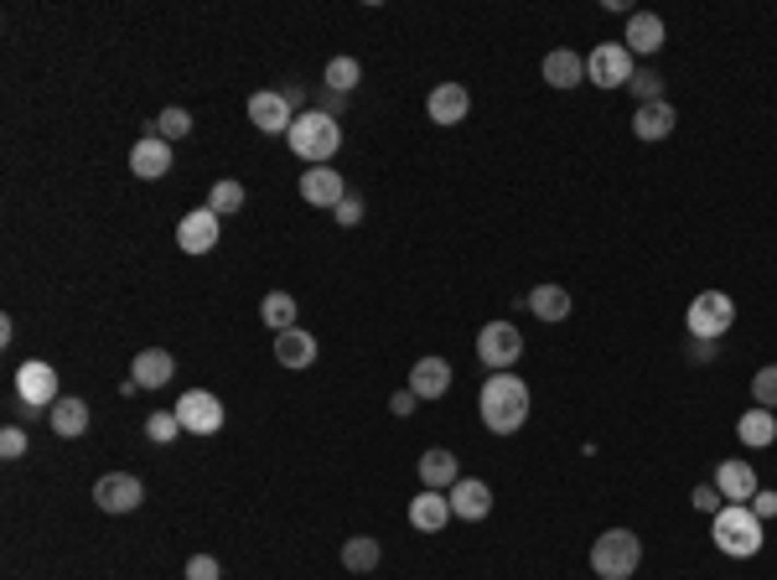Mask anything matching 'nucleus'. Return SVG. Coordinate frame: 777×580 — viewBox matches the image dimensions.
Returning <instances> with one entry per match:
<instances>
[{
  "label": "nucleus",
  "instance_id": "f257e3e1",
  "mask_svg": "<svg viewBox=\"0 0 777 580\" xmlns=\"http://www.w3.org/2000/svg\"><path fill=\"white\" fill-rule=\"evenodd\" d=\"M478 410H482V425H487L493 436H514V430H523V421H529V383L518 379V374H493V379L482 383Z\"/></svg>",
  "mask_w": 777,
  "mask_h": 580
},
{
  "label": "nucleus",
  "instance_id": "f03ea898",
  "mask_svg": "<svg viewBox=\"0 0 777 580\" xmlns=\"http://www.w3.org/2000/svg\"><path fill=\"white\" fill-rule=\"evenodd\" d=\"M710 540H716L720 555L752 560V555L762 549V519L746 508V502H726L716 519H710Z\"/></svg>",
  "mask_w": 777,
  "mask_h": 580
},
{
  "label": "nucleus",
  "instance_id": "7ed1b4c3",
  "mask_svg": "<svg viewBox=\"0 0 777 580\" xmlns=\"http://www.w3.org/2000/svg\"><path fill=\"white\" fill-rule=\"evenodd\" d=\"M285 141H291V151H296L301 161L327 166V161L338 156V145H342V125L332 120V115H321V109H301Z\"/></svg>",
  "mask_w": 777,
  "mask_h": 580
},
{
  "label": "nucleus",
  "instance_id": "20e7f679",
  "mask_svg": "<svg viewBox=\"0 0 777 580\" xmlns=\"http://www.w3.org/2000/svg\"><path fill=\"white\" fill-rule=\"evenodd\" d=\"M643 565V540L633 529H607L597 544H591V570L601 580H633V570Z\"/></svg>",
  "mask_w": 777,
  "mask_h": 580
},
{
  "label": "nucleus",
  "instance_id": "39448f33",
  "mask_svg": "<svg viewBox=\"0 0 777 580\" xmlns=\"http://www.w3.org/2000/svg\"><path fill=\"white\" fill-rule=\"evenodd\" d=\"M731 321H737V300L726 296V291H699L695 300H690V317H684V327L695 332L699 342H716L731 332Z\"/></svg>",
  "mask_w": 777,
  "mask_h": 580
},
{
  "label": "nucleus",
  "instance_id": "423d86ee",
  "mask_svg": "<svg viewBox=\"0 0 777 580\" xmlns=\"http://www.w3.org/2000/svg\"><path fill=\"white\" fill-rule=\"evenodd\" d=\"M62 394H58V368L42 358H26L16 368V404H26V410H52Z\"/></svg>",
  "mask_w": 777,
  "mask_h": 580
},
{
  "label": "nucleus",
  "instance_id": "0eeeda50",
  "mask_svg": "<svg viewBox=\"0 0 777 580\" xmlns=\"http://www.w3.org/2000/svg\"><path fill=\"white\" fill-rule=\"evenodd\" d=\"M478 358L482 368H514L518 358H523V332H518L514 321H487L478 332Z\"/></svg>",
  "mask_w": 777,
  "mask_h": 580
},
{
  "label": "nucleus",
  "instance_id": "6e6552de",
  "mask_svg": "<svg viewBox=\"0 0 777 580\" xmlns=\"http://www.w3.org/2000/svg\"><path fill=\"white\" fill-rule=\"evenodd\" d=\"M177 421L187 436H219L223 430V400L208 389H187L177 400Z\"/></svg>",
  "mask_w": 777,
  "mask_h": 580
},
{
  "label": "nucleus",
  "instance_id": "1a4fd4ad",
  "mask_svg": "<svg viewBox=\"0 0 777 580\" xmlns=\"http://www.w3.org/2000/svg\"><path fill=\"white\" fill-rule=\"evenodd\" d=\"M633 73H638V68H633V52H627L622 42H601L597 52L586 58V79L601 83V88H627Z\"/></svg>",
  "mask_w": 777,
  "mask_h": 580
},
{
  "label": "nucleus",
  "instance_id": "9d476101",
  "mask_svg": "<svg viewBox=\"0 0 777 580\" xmlns=\"http://www.w3.org/2000/svg\"><path fill=\"white\" fill-rule=\"evenodd\" d=\"M219 234H223L219 213H213V208H192V213L177 223V249L181 255H213V249H219Z\"/></svg>",
  "mask_w": 777,
  "mask_h": 580
},
{
  "label": "nucleus",
  "instance_id": "9b49d317",
  "mask_svg": "<svg viewBox=\"0 0 777 580\" xmlns=\"http://www.w3.org/2000/svg\"><path fill=\"white\" fill-rule=\"evenodd\" d=\"M249 125L264 130V135H291V125H296V109L285 104L280 88H259L249 94Z\"/></svg>",
  "mask_w": 777,
  "mask_h": 580
},
{
  "label": "nucleus",
  "instance_id": "f8f14e48",
  "mask_svg": "<svg viewBox=\"0 0 777 580\" xmlns=\"http://www.w3.org/2000/svg\"><path fill=\"white\" fill-rule=\"evenodd\" d=\"M94 502H99L104 513H136L140 502H145V487L130 472H109V477L94 482Z\"/></svg>",
  "mask_w": 777,
  "mask_h": 580
},
{
  "label": "nucleus",
  "instance_id": "ddd939ff",
  "mask_svg": "<svg viewBox=\"0 0 777 580\" xmlns=\"http://www.w3.org/2000/svg\"><path fill=\"white\" fill-rule=\"evenodd\" d=\"M130 171L145 181H161L166 171H172V141H161L156 130H145L136 141V151H130Z\"/></svg>",
  "mask_w": 777,
  "mask_h": 580
},
{
  "label": "nucleus",
  "instance_id": "4468645a",
  "mask_svg": "<svg viewBox=\"0 0 777 580\" xmlns=\"http://www.w3.org/2000/svg\"><path fill=\"white\" fill-rule=\"evenodd\" d=\"M446 498H451V513H457V519H467V523H478V519H487V513H493V487H487V482H478V477H461L457 487L446 493Z\"/></svg>",
  "mask_w": 777,
  "mask_h": 580
},
{
  "label": "nucleus",
  "instance_id": "2eb2a0df",
  "mask_svg": "<svg viewBox=\"0 0 777 580\" xmlns=\"http://www.w3.org/2000/svg\"><path fill=\"white\" fill-rule=\"evenodd\" d=\"M679 125V109L669 99H654V104H638V115H633V135L638 141H669Z\"/></svg>",
  "mask_w": 777,
  "mask_h": 580
},
{
  "label": "nucleus",
  "instance_id": "dca6fc26",
  "mask_svg": "<svg viewBox=\"0 0 777 580\" xmlns=\"http://www.w3.org/2000/svg\"><path fill=\"white\" fill-rule=\"evenodd\" d=\"M425 109H431V125H461L467 120V109H472V94H467L461 83H436L431 99H425Z\"/></svg>",
  "mask_w": 777,
  "mask_h": 580
},
{
  "label": "nucleus",
  "instance_id": "f3484780",
  "mask_svg": "<svg viewBox=\"0 0 777 580\" xmlns=\"http://www.w3.org/2000/svg\"><path fill=\"white\" fill-rule=\"evenodd\" d=\"M301 198L311 202V208H338L348 198V187L332 166H306V177H301Z\"/></svg>",
  "mask_w": 777,
  "mask_h": 580
},
{
  "label": "nucleus",
  "instance_id": "a211bd4d",
  "mask_svg": "<svg viewBox=\"0 0 777 580\" xmlns=\"http://www.w3.org/2000/svg\"><path fill=\"white\" fill-rule=\"evenodd\" d=\"M130 379H136L140 389H166V383L177 379V358H172L166 347H145V353L130 363Z\"/></svg>",
  "mask_w": 777,
  "mask_h": 580
},
{
  "label": "nucleus",
  "instance_id": "6ab92c4d",
  "mask_svg": "<svg viewBox=\"0 0 777 580\" xmlns=\"http://www.w3.org/2000/svg\"><path fill=\"white\" fill-rule=\"evenodd\" d=\"M420 482L431 487V493H451L461 482V461L446 451V446H431L425 457H420Z\"/></svg>",
  "mask_w": 777,
  "mask_h": 580
},
{
  "label": "nucleus",
  "instance_id": "aec40b11",
  "mask_svg": "<svg viewBox=\"0 0 777 580\" xmlns=\"http://www.w3.org/2000/svg\"><path fill=\"white\" fill-rule=\"evenodd\" d=\"M451 519H457V513H451V498H446V493H431V487H425V493L410 502V529H420V534H440Z\"/></svg>",
  "mask_w": 777,
  "mask_h": 580
},
{
  "label": "nucleus",
  "instance_id": "412c9836",
  "mask_svg": "<svg viewBox=\"0 0 777 580\" xmlns=\"http://www.w3.org/2000/svg\"><path fill=\"white\" fill-rule=\"evenodd\" d=\"M622 47H627L633 58H654L658 47H663V21H658L654 11H633V16H627V37H622Z\"/></svg>",
  "mask_w": 777,
  "mask_h": 580
},
{
  "label": "nucleus",
  "instance_id": "4be33fe9",
  "mask_svg": "<svg viewBox=\"0 0 777 580\" xmlns=\"http://www.w3.org/2000/svg\"><path fill=\"white\" fill-rule=\"evenodd\" d=\"M275 358L280 368H311L317 363V338L311 332H301V327H285V332H275Z\"/></svg>",
  "mask_w": 777,
  "mask_h": 580
},
{
  "label": "nucleus",
  "instance_id": "5701e85b",
  "mask_svg": "<svg viewBox=\"0 0 777 580\" xmlns=\"http://www.w3.org/2000/svg\"><path fill=\"white\" fill-rule=\"evenodd\" d=\"M710 482L720 487V498L726 502H752V493H757V472H752L746 461H720Z\"/></svg>",
  "mask_w": 777,
  "mask_h": 580
},
{
  "label": "nucleus",
  "instance_id": "b1692460",
  "mask_svg": "<svg viewBox=\"0 0 777 580\" xmlns=\"http://www.w3.org/2000/svg\"><path fill=\"white\" fill-rule=\"evenodd\" d=\"M410 389H415L420 400H440L446 389H451V363L446 358H420L410 368Z\"/></svg>",
  "mask_w": 777,
  "mask_h": 580
},
{
  "label": "nucleus",
  "instance_id": "393cba45",
  "mask_svg": "<svg viewBox=\"0 0 777 580\" xmlns=\"http://www.w3.org/2000/svg\"><path fill=\"white\" fill-rule=\"evenodd\" d=\"M586 79V58H580L576 47H555L550 58H544V83L550 88H576Z\"/></svg>",
  "mask_w": 777,
  "mask_h": 580
},
{
  "label": "nucleus",
  "instance_id": "a878e982",
  "mask_svg": "<svg viewBox=\"0 0 777 580\" xmlns=\"http://www.w3.org/2000/svg\"><path fill=\"white\" fill-rule=\"evenodd\" d=\"M529 311H534L539 321H565L570 317V291H565V285H534V291H529Z\"/></svg>",
  "mask_w": 777,
  "mask_h": 580
},
{
  "label": "nucleus",
  "instance_id": "bb28decb",
  "mask_svg": "<svg viewBox=\"0 0 777 580\" xmlns=\"http://www.w3.org/2000/svg\"><path fill=\"white\" fill-rule=\"evenodd\" d=\"M737 436H741V446H752V451L773 446V440H777V415H773V410H746V415H741V425H737Z\"/></svg>",
  "mask_w": 777,
  "mask_h": 580
},
{
  "label": "nucleus",
  "instance_id": "cd10ccee",
  "mask_svg": "<svg viewBox=\"0 0 777 580\" xmlns=\"http://www.w3.org/2000/svg\"><path fill=\"white\" fill-rule=\"evenodd\" d=\"M379 540H374V534H353V540L342 544V565H348V570H353V576H368V570H374V565H379Z\"/></svg>",
  "mask_w": 777,
  "mask_h": 580
},
{
  "label": "nucleus",
  "instance_id": "c85d7f7f",
  "mask_svg": "<svg viewBox=\"0 0 777 580\" xmlns=\"http://www.w3.org/2000/svg\"><path fill=\"white\" fill-rule=\"evenodd\" d=\"M47 421H52V430H58L62 440H73V436H83V430H89V404H83V400H58Z\"/></svg>",
  "mask_w": 777,
  "mask_h": 580
},
{
  "label": "nucleus",
  "instance_id": "c756f323",
  "mask_svg": "<svg viewBox=\"0 0 777 580\" xmlns=\"http://www.w3.org/2000/svg\"><path fill=\"white\" fill-rule=\"evenodd\" d=\"M259 317L270 332H285V327H296V300L285 296V291H270V296L259 300Z\"/></svg>",
  "mask_w": 777,
  "mask_h": 580
},
{
  "label": "nucleus",
  "instance_id": "7c9ffc66",
  "mask_svg": "<svg viewBox=\"0 0 777 580\" xmlns=\"http://www.w3.org/2000/svg\"><path fill=\"white\" fill-rule=\"evenodd\" d=\"M358 79H363L358 58H332V62H327V88H332V94H353V88H358Z\"/></svg>",
  "mask_w": 777,
  "mask_h": 580
},
{
  "label": "nucleus",
  "instance_id": "2f4dec72",
  "mask_svg": "<svg viewBox=\"0 0 777 580\" xmlns=\"http://www.w3.org/2000/svg\"><path fill=\"white\" fill-rule=\"evenodd\" d=\"M208 208L228 218V213H239L244 208V181H213V192H208Z\"/></svg>",
  "mask_w": 777,
  "mask_h": 580
},
{
  "label": "nucleus",
  "instance_id": "473e14b6",
  "mask_svg": "<svg viewBox=\"0 0 777 580\" xmlns=\"http://www.w3.org/2000/svg\"><path fill=\"white\" fill-rule=\"evenodd\" d=\"M151 130H156L161 141H181V135L192 130V115H187V109H161L156 120H151Z\"/></svg>",
  "mask_w": 777,
  "mask_h": 580
},
{
  "label": "nucleus",
  "instance_id": "72a5a7b5",
  "mask_svg": "<svg viewBox=\"0 0 777 580\" xmlns=\"http://www.w3.org/2000/svg\"><path fill=\"white\" fill-rule=\"evenodd\" d=\"M752 400H757V410H773L777 415V363L757 368V379H752Z\"/></svg>",
  "mask_w": 777,
  "mask_h": 580
},
{
  "label": "nucleus",
  "instance_id": "f704fd0d",
  "mask_svg": "<svg viewBox=\"0 0 777 580\" xmlns=\"http://www.w3.org/2000/svg\"><path fill=\"white\" fill-rule=\"evenodd\" d=\"M145 436L156 440V446H166V440H177V436H181V421H177V410H156V415L145 421Z\"/></svg>",
  "mask_w": 777,
  "mask_h": 580
},
{
  "label": "nucleus",
  "instance_id": "c9c22d12",
  "mask_svg": "<svg viewBox=\"0 0 777 580\" xmlns=\"http://www.w3.org/2000/svg\"><path fill=\"white\" fill-rule=\"evenodd\" d=\"M633 94H638V104H654V99H663V79H658L654 68H638L633 73V83H627Z\"/></svg>",
  "mask_w": 777,
  "mask_h": 580
},
{
  "label": "nucleus",
  "instance_id": "e433bc0d",
  "mask_svg": "<svg viewBox=\"0 0 777 580\" xmlns=\"http://www.w3.org/2000/svg\"><path fill=\"white\" fill-rule=\"evenodd\" d=\"M690 502H695V513H710V519H716L720 508H726V498H720L716 482H699L695 493H690Z\"/></svg>",
  "mask_w": 777,
  "mask_h": 580
},
{
  "label": "nucleus",
  "instance_id": "4c0bfd02",
  "mask_svg": "<svg viewBox=\"0 0 777 580\" xmlns=\"http://www.w3.org/2000/svg\"><path fill=\"white\" fill-rule=\"evenodd\" d=\"M0 457L5 461L26 457V430H21V425H5V430H0Z\"/></svg>",
  "mask_w": 777,
  "mask_h": 580
},
{
  "label": "nucleus",
  "instance_id": "58836bf2",
  "mask_svg": "<svg viewBox=\"0 0 777 580\" xmlns=\"http://www.w3.org/2000/svg\"><path fill=\"white\" fill-rule=\"evenodd\" d=\"M219 576L223 570L213 555H192V560H187V580H219Z\"/></svg>",
  "mask_w": 777,
  "mask_h": 580
},
{
  "label": "nucleus",
  "instance_id": "ea45409f",
  "mask_svg": "<svg viewBox=\"0 0 777 580\" xmlns=\"http://www.w3.org/2000/svg\"><path fill=\"white\" fill-rule=\"evenodd\" d=\"M332 213H338L342 228H353V223H363V198H353V192H348V198H342Z\"/></svg>",
  "mask_w": 777,
  "mask_h": 580
},
{
  "label": "nucleus",
  "instance_id": "a19ab883",
  "mask_svg": "<svg viewBox=\"0 0 777 580\" xmlns=\"http://www.w3.org/2000/svg\"><path fill=\"white\" fill-rule=\"evenodd\" d=\"M746 508H752V513H757L762 523H767V519H777V493H762V487H757V493H752V502H746Z\"/></svg>",
  "mask_w": 777,
  "mask_h": 580
},
{
  "label": "nucleus",
  "instance_id": "79ce46f5",
  "mask_svg": "<svg viewBox=\"0 0 777 580\" xmlns=\"http://www.w3.org/2000/svg\"><path fill=\"white\" fill-rule=\"evenodd\" d=\"M415 404H420V394H415V389H399L395 400H389V410H395L399 421H410V415H415Z\"/></svg>",
  "mask_w": 777,
  "mask_h": 580
},
{
  "label": "nucleus",
  "instance_id": "37998d69",
  "mask_svg": "<svg viewBox=\"0 0 777 580\" xmlns=\"http://www.w3.org/2000/svg\"><path fill=\"white\" fill-rule=\"evenodd\" d=\"M690 353H695L699 363H710V358H716V342H699V338H695V342H690Z\"/></svg>",
  "mask_w": 777,
  "mask_h": 580
},
{
  "label": "nucleus",
  "instance_id": "c03bdc74",
  "mask_svg": "<svg viewBox=\"0 0 777 580\" xmlns=\"http://www.w3.org/2000/svg\"><path fill=\"white\" fill-rule=\"evenodd\" d=\"M280 94H285V104H291V109L301 115V104H306V88H296V83H291V88H280Z\"/></svg>",
  "mask_w": 777,
  "mask_h": 580
}]
</instances>
